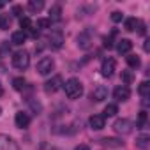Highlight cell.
Wrapping results in <instances>:
<instances>
[{
  "mask_svg": "<svg viewBox=\"0 0 150 150\" xmlns=\"http://www.w3.org/2000/svg\"><path fill=\"white\" fill-rule=\"evenodd\" d=\"M64 90H65V96L69 99H80L83 96V85L78 78H69L64 83Z\"/></svg>",
  "mask_w": 150,
  "mask_h": 150,
  "instance_id": "6da1fadb",
  "label": "cell"
},
{
  "mask_svg": "<svg viewBox=\"0 0 150 150\" xmlns=\"http://www.w3.org/2000/svg\"><path fill=\"white\" fill-rule=\"evenodd\" d=\"M13 65H14L16 69H20V71H25V69L30 65V55H28L25 50L16 51V53L13 55Z\"/></svg>",
  "mask_w": 150,
  "mask_h": 150,
  "instance_id": "7a4b0ae2",
  "label": "cell"
},
{
  "mask_svg": "<svg viewBox=\"0 0 150 150\" xmlns=\"http://www.w3.org/2000/svg\"><path fill=\"white\" fill-rule=\"evenodd\" d=\"M53 69H55V60H53L51 57H42V58L37 62V71H39V74H42V76L51 74Z\"/></svg>",
  "mask_w": 150,
  "mask_h": 150,
  "instance_id": "3957f363",
  "label": "cell"
},
{
  "mask_svg": "<svg viewBox=\"0 0 150 150\" xmlns=\"http://www.w3.org/2000/svg\"><path fill=\"white\" fill-rule=\"evenodd\" d=\"M132 127H134V124H132L129 118H118V120L113 124V129H115V132H118V134H131V132H132Z\"/></svg>",
  "mask_w": 150,
  "mask_h": 150,
  "instance_id": "277c9868",
  "label": "cell"
},
{
  "mask_svg": "<svg viewBox=\"0 0 150 150\" xmlns=\"http://www.w3.org/2000/svg\"><path fill=\"white\" fill-rule=\"evenodd\" d=\"M115 69H117V62H115V58L108 57V58H104V60H103V64H101V74H103L104 78L113 76Z\"/></svg>",
  "mask_w": 150,
  "mask_h": 150,
  "instance_id": "5b68a950",
  "label": "cell"
},
{
  "mask_svg": "<svg viewBox=\"0 0 150 150\" xmlns=\"http://www.w3.org/2000/svg\"><path fill=\"white\" fill-rule=\"evenodd\" d=\"M48 42H50V46L53 50H60L64 46V34L60 30H53L50 34V37H48Z\"/></svg>",
  "mask_w": 150,
  "mask_h": 150,
  "instance_id": "8992f818",
  "label": "cell"
},
{
  "mask_svg": "<svg viewBox=\"0 0 150 150\" xmlns=\"http://www.w3.org/2000/svg\"><path fill=\"white\" fill-rule=\"evenodd\" d=\"M113 97L118 101V103H124L131 97V88L125 87V85H118L115 90H113Z\"/></svg>",
  "mask_w": 150,
  "mask_h": 150,
  "instance_id": "52a82bcc",
  "label": "cell"
},
{
  "mask_svg": "<svg viewBox=\"0 0 150 150\" xmlns=\"http://www.w3.org/2000/svg\"><path fill=\"white\" fill-rule=\"evenodd\" d=\"M0 150H20V146L16 145V141L11 136L0 134Z\"/></svg>",
  "mask_w": 150,
  "mask_h": 150,
  "instance_id": "ba28073f",
  "label": "cell"
},
{
  "mask_svg": "<svg viewBox=\"0 0 150 150\" xmlns=\"http://www.w3.org/2000/svg\"><path fill=\"white\" fill-rule=\"evenodd\" d=\"M60 87H62V78L60 76H53L51 80H48L44 83V92L46 94H55Z\"/></svg>",
  "mask_w": 150,
  "mask_h": 150,
  "instance_id": "9c48e42d",
  "label": "cell"
},
{
  "mask_svg": "<svg viewBox=\"0 0 150 150\" xmlns=\"http://www.w3.org/2000/svg\"><path fill=\"white\" fill-rule=\"evenodd\" d=\"M90 99H92V101H96V103H101V101L108 99V87H104V85H97V87L94 88V92H92Z\"/></svg>",
  "mask_w": 150,
  "mask_h": 150,
  "instance_id": "30bf717a",
  "label": "cell"
},
{
  "mask_svg": "<svg viewBox=\"0 0 150 150\" xmlns=\"http://www.w3.org/2000/svg\"><path fill=\"white\" fill-rule=\"evenodd\" d=\"M104 124H106V120H104L103 115H92V117L88 118V125H90V129H94V131L104 129Z\"/></svg>",
  "mask_w": 150,
  "mask_h": 150,
  "instance_id": "8fae6325",
  "label": "cell"
},
{
  "mask_svg": "<svg viewBox=\"0 0 150 150\" xmlns=\"http://www.w3.org/2000/svg\"><path fill=\"white\" fill-rule=\"evenodd\" d=\"M90 44H92V35H90V32H88V30L81 32V34L78 35V46H80L81 50H88Z\"/></svg>",
  "mask_w": 150,
  "mask_h": 150,
  "instance_id": "7c38bea8",
  "label": "cell"
},
{
  "mask_svg": "<svg viewBox=\"0 0 150 150\" xmlns=\"http://www.w3.org/2000/svg\"><path fill=\"white\" fill-rule=\"evenodd\" d=\"M14 122H16V127L18 129H27L28 124H30V117L27 113H23V111H18L16 117H14Z\"/></svg>",
  "mask_w": 150,
  "mask_h": 150,
  "instance_id": "4fadbf2b",
  "label": "cell"
},
{
  "mask_svg": "<svg viewBox=\"0 0 150 150\" xmlns=\"http://www.w3.org/2000/svg\"><path fill=\"white\" fill-rule=\"evenodd\" d=\"M131 50H132V41H129V39H120V41H118V44H117V51H118L120 55L131 53Z\"/></svg>",
  "mask_w": 150,
  "mask_h": 150,
  "instance_id": "5bb4252c",
  "label": "cell"
},
{
  "mask_svg": "<svg viewBox=\"0 0 150 150\" xmlns=\"http://www.w3.org/2000/svg\"><path fill=\"white\" fill-rule=\"evenodd\" d=\"M101 145H104L108 148H120V146H124V141L122 139H117V138H103L101 139Z\"/></svg>",
  "mask_w": 150,
  "mask_h": 150,
  "instance_id": "9a60e30c",
  "label": "cell"
},
{
  "mask_svg": "<svg viewBox=\"0 0 150 150\" xmlns=\"http://www.w3.org/2000/svg\"><path fill=\"white\" fill-rule=\"evenodd\" d=\"M25 41H27V32H23V30L13 32V35H11V42H13V44H16V46H21Z\"/></svg>",
  "mask_w": 150,
  "mask_h": 150,
  "instance_id": "2e32d148",
  "label": "cell"
},
{
  "mask_svg": "<svg viewBox=\"0 0 150 150\" xmlns=\"http://www.w3.org/2000/svg\"><path fill=\"white\" fill-rule=\"evenodd\" d=\"M48 20L50 21H60L62 20V9H60V6H53L50 9V18Z\"/></svg>",
  "mask_w": 150,
  "mask_h": 150,
  "instance_id": "e0dca14e",
  "label": "cell"
},
{
  "mask_svg": "<svg viewBox=\"0 0 150 150\" xmlns=\"http://www.w3.org/2000/svg\"><path fill=\"white\" fill-rule=\"evenodd\" d=\"M148 145H150V136H148V134H141V136L136 138V146H138V148L145 150Z\"/></svg>",
  "mask_w": 150,
  "mask_h": 150,
  "instance_id": "ac0fdd59",
  "label": "cell"
},
{
  "mask_svg": "<svg viewBox=\"0 0 150 150\" xmlns=\"http://www.w3.org/2000/svg\"><path fill=\"white\" fill-rule=\"evenodd\" d=\"M42 7H44L42 0H30V2H28V11L30 13H39Z\"/></svg>",
  "mask_w": 150,
  "mask_h": 150,
  "instance_id": "d6986e66",
  "label": "cell"
},
{
  "mask_svg": "<svg viewBox=\"0 0 150 150\" xmlns=\"http://www.w3.org/2000/svg\"><path fill=\"white\" fill-rule=\"evenodd\" d=\"M127 65L129 67H132V69H138L139 65H141V60H139V57L138 55H127Z\"/></svg>",
  "mask_w": 150,
  "mask_h": 150,
  "instance_id": "ffe728a7",
  "label": "cell"
},
{
  "mask_svg": "<svg viewBox=\"0 0 150 150\" xmlns=\"http://www.w3.org/2000/svg\"><path fill=\"white\" fill-rule=\"evenodd\" d=\"M25 87H27V81H25V78H14L13 80V88L14 90H18V92H21V90H25Z\"/></svg>",
  "mask_w": 150,
  "mask_h": 150,
  "instance_id": "44dd1931",
  "label": "cell"
},
{
  "mask_svg": "<svg viewBox=\"0 0 150 150\" xmlns=\"http://www.w3.org/2000/svg\"><path fill=\"white\" fill-rule=\"evenodd\" d=\"M138 94L143 96V97H148V94H150V83L148 81H141L139 87H138Z\"/></svg>",
  "mask_w": 150,
  "mask_h": 150,
  "instance_id": "7402d4cb",
  "label": "cell"
},
{
  "mask_svg": "<svg viewBox=\"0 0 150 150\" xmlns=\"http://www.w3.org/2000/svg\"><path fill=\"white\" fill-rule=\"evenodd\" d=\"M117 113H118V106H117V104H106L103 117H104V118H106V117H115Z\"/></svg>",
  "mask_w": 150,
  "mask_h": 150,
  "instance_id": "603a6c76",
  "label": "cell"
},
{
  "mask_svg": "<svg viewBox=\"0 0 150 150\" xmlns=\"http://www.w3.org/2000/svg\"><path fill=\"white\" fill-rule=\"evenodd\" d=\"M11 27V18L9 14H0V30H7Z\"/></svg>",
  "mask_w": 150,
  "mask_h": 150,
  "instance_id": "cb8c5ba5",
  "label": "cell"
},
{
  "mask_svg": "<svg viewBox=\"0 0 150 150\" xmlns=\"http://www.w3.org/2000/svg\"><path fill=\"white\" fill-rule=\"evenodd\" d=\"M138 23H139V21H138L136 18H127V20H125V30H127V32H134L136 27H138Z\"/></svg>",
  "mask_w": 150,
  "mask_h": 150,
  "instance_id": "d4e9b609",
  "label": "cell"
},
{
  "mask_svg": "<svg viewBox=\"0 0 150 150\" xmlns=\"http://www.w3.org/2000/svg\"><path fill=\"white\" fill-rule=\"evenodd\" d=\"M122 80H124V83H125V87H127V85H131V83L134 81V74H132L131 71H122Z\"/></svg>",
  "mask_w": 150,
  "mask_h": 150,
  "instance_id": "484cf974",
  "label": "cell"
},
{
  "mask_svg": "<svg viewBox=\"0 0 150 150\" xmlns=\"http://www.w3.org/2000/svg\"><path fill=\"white\" fill-rule=\"evenodd\" d=\"M20 27L23 28V32L30 30V28H32V21H30V18H28V16H25V18H20Z\"/></svg>",
  "mask_w": 150,
  "mask_h": 150,
  "instance_id": "4316f807",
  "label": "cell"
},
{
  "mask_svg": "<svg viewBox=\"0 0 150 150\" xmlns=\"http://www.w3.org/2000/svg\"><path fill=\"white\" fill-rule=\"evenodd\" d=\"M28 106L32 108V111L34 113H41V110H42V106H41V103H37V101H34V99H28Z\"/></svg>",
  "mask_w": 150,
  "mask_h": 150,
  "instance_id": "83f0119b",
  "label": "cell"
},
{
  "mask_svg": "<svg viewBox=\"0 0 150 150\" xmlns=\"http://www.w3.org/2000/svg\"><path fill=\"white\" fill-rule=\"evenodd\" d=\"M35 25H37V28H50L51 27V21L48 18H39Z\"/></svg>",
  "mask_w": 150,
  "mask_h": 150,
  "instance_id": "f1b7e54d",
  "label": "cell"
},
{
  "mask_svg": "<svg viewBox=\"0 0 150 150\" xmlns=\"http://www.w3.org/2000/svg\"><path fill=\"white\" fill-rule=\"evenodd\" d=\"M124 20V14L120 13V11H115V13H111V21L113 23H120Z\"/></svg>",
  "mask_w": 150,
  "mask_h": 150,
  "instance_id": "f546056e",
  "label": "cell"
},
{
  "mask_svg": "<svg viewBox=\"0 0 150 150\" xmlns=\"http://www.w3.org/2000/svg\"><path fill=\"white\" fill-rule=\"evenodd\" d=\"M146 124V111H139V117H138V125L143 127Z\"/></svg>",
  "mask_w": 150,
  "mask_h": 150,
  "instance_id": "4dcf8cb0",
  "label": "cell"
},
{
  "mask_svg": "<svg viewBox=\"0 0 150 150\" xmlns=\"http://www.w3.org/2000/svg\"><path fill=\"white\" fill-rule=\"evenodd\" d=\"M21 13H23L21 6H14V7H13V14H14V16H21Z\"/></svg>",
  "mask_w": 150,
  "mask_h": 150,
  "instance_id": "1f68e13d",
  "label": "cell"
},
{
  "mask_svg": "<svg viewBox=\"0 0 150 150\" xmlns=\"http://www.w3.org/2000/svg\"><path fill=\"white\" fill-rule=\"evenodd\" d=\"M104 48H108V50H110V48H113V42H111V39H110V37H104Z\"/></svg>",
  "mask_w": 150,
  "mask_h": 150,
  "instance_id": "d6a6232c",
  "label": "cell"
},
{
  "mask_svg": "<svg viewBox=\"0 0 150 150\" xmlns=\"http://www.w3.org/2000/svg\"><path fill=\"white\" fill-rule=\"evenodd\" d=\"M74 150H90V146H88V145H85V143H81V145H78Z\"/></svg>",
  "mask_w": 150,
  "mask_h": 150,
  "instance_id": "836d02e7",
  "label": "cell"
},
{
  "mask_svg": "<svg viewBox=\"0 0 150 150\" xmlns=\"http://www.w3.org/2000/svg\"><path fill=\"white\" fill-rule=\"evenodd\" d=\"M138 25H139V30H138V32H139V35H145V25H143L141 21H139Z\"/></svg>",
  "mask_w": 150,
  "mask_h": 150,
  "instance_id": "e575fe53",
  "label": "cell"
},
{
  "mask_svg": "<svg viewBox=\"0 0 150 150\" xmlns=\"http://www.w3.org/2000/svg\"><path fill=\"white\" fill-rule=\"evenodd\" d=\"M148 42H150V41H148V39H145V42H143V50H145V51H150V46H148Z\"/></svg>",
  "mask_w": 150,
  "mask_h": 150,
  "instance_id": "d590c367",
  "label": "cell"
},
{
  "mask_svg": "<svg viewBox=\"0 0 150 150\" xmlns=\"http://www.w3.org/2000/svg\"><path fill=\"white\" fill-rule=\"evenodd\" d=\"M4 94V88H2V83H0V96H2Z\"/></svg>",
  "mask_w": 150,
  "mask_h": 150,
  "instance_id": "8d00e7d4",
  "label": "cell"
},
{
  "mask_svg": "<svg viewBox=\"0 0 150 150\" xmlns=\"http://www.w3.org/2000/svg\"><path fill=\"white\" fill-rule=\"evenodd\" d=\"M0 115H2V108H0Z\"/></svg>",
  "mask_w": 150,
  "mask_h": 150,
  "instance_id": "74e56055",
  "label": "cell"
}]
</instances>
